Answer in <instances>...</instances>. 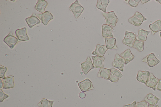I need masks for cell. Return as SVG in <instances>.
<instances>
[{
  "instance_id": "13",
  "label": "cell",
  "mask_w": 161,
  "mask_h": 107,
  "mask_svg": "<svg viewBox=\"0 0 161 107\" xmlns=\"http://www.w3.org/2000/svg\"><path fill=\"white\" fill-rule=\"evenodd\" d=\"M122 76V74L119 71L114 68H112L111 69V72L108 80L112 82H117Z\"/></svg>"
},
{
  "instance_id": "9",
  "label": "cell",
  "mask_w": 161,
  "mask_h": 107,
  "mask_svg": "<svg viewBox=\"0 0 161 107\" xmlns=\"http://www.w3.org/2000/svg\"><path fill=\"white\" fill-rule=\"evenodd\" d=\"M150 73L149 71H142L140 70L138 72L136 79L139 82L144 83L146 85L149 80Z\"/></svg>"
},
{
  "instance_id": "34",
  "label": "cell",
  "mask_w": 161,
  "mask_h": 107,
  "mask_svg": "<svg viewBox=\"0 0 161 107\" xmlns=\"http://www.w3.org/2000/svg\"><path fill=\"white\" fill-rule=\"evenodd\" d=\"M155 88L156 89L161 91V78L159 80Z\"/></svg>"
},
{
  "instance_id": "40",
  "label": "cell",
  "mask_w": 161,
  "mask_h": 107,
  "mask_svg": "<svg viewBox=\"0 0 161 107\" xmlns=\"http://www.w3.org/2000/svg\"><path fill=\"white\" fill-rule=\"evenodd\" d=\"M158 1L161 4V0H158Z\"/></svg>"
},
{
  "instance_id": "3",
  "label": "cell",
  "mask_w": 161,
  "mask_h": 107,
  "mask_svg": "<svg viewBox=\"0 0 161 107\" xmlns=\"http://www.w3.org/2000/svg\"><path fill=\"white\" fill-rule=\"evenodd\" d=\"M136 36V34L134 33L126 31L125 35L122 42L126 46L131 48L133 47Z\"/></svg>"
},
{
  "instance_id": "31",
  "label": "cell",
  "mask_w": 161,
  "mask_h": 107,
  "mask_svg": "<svg viewBox=\"0 0 161 107\" xmlns=\"http://www.w3.org/2000/svg\"><path fill=\"white\" fill-rule=\"evenodd\" d=\"M0 66V78H3L5 77V73L7 70V68L1 65Z\"/></svg>"
},
{
  "instance_id": "4",
  "label": "cell",
  "mask_w": 161,
  "mask_h": 107,
  "mask_svg": "<svg viewBox=\"0 0 161 107\" xmlns=\"http://www.w3.org/2000/svg\"><path fill=\"white\" fill-rule=\"evenodd\" d=\"M69 9L73 13L75 17L78 18L82 13L84 8L78 0H76L70 6Z\"/></svg>"
},
{
  "instance_id": "21",
  "label": "cell",
  "mask_w": 161,
  "mask_h": 107,
  "mask_svg": "<svg viewBox=\"0 0 161 107\" xmlns=\"http://www.w3.org/2000/svg\"><path fill=\"white\" fill-rule=\"evenodd\" d=\"M120 56L124 59L125 64H127L131 61L134 58L130 50L129 49H127L121 54Z\"/></svg>"
},
{
  "instance_id": "27",
  "label": "cell",
  "mask_w": 161,
  "mask_h": 107,
  "mask_svg": "<svg viewBox=\"0 0 161 107\" xmlns=\"http://www.w3.org/2000/svg\"><path fill=\"white\" fill-rule=\"evenodd\" d=\"M109 2V0H98L96 6L99 9L106 13V8Z\"/></svg>"
},
{
  "instance_id": "1",
  "label": "cell",
  "mask_w": 161,
  "mask_h": 107,
  "mask_svg": "<svg viewBox=\"0 0 161 107\" xmlns=\"http://www.w3.org/2000/svg\"><path fill=\"white\" fill-rule=\"evenodd\" d=\"M102 14L105 18L106 24L114 27L116 26L118 19L114 11L103 13Z\"/></svg>"
},
{
  "instance_id": "28",
  "label": "cell",
  "mask_w": 161,
  "mask_h": 107,
  "mask_svg": "<svg viewBox=\"0 0 161 107\" xmlns=\"http://www.w3.org/2000/svg\"><path fill=\"white\" fill-rule=\"evenodd\" d=\"M54 101H51L45 98L42 99L38 104L39 107H52Z\"/></svg>"
},
{
  "instance_id": "25",
  "label": "cell",
  "mask_w": 161,
  "mask_h": 107,
  "mask_svg": "<svg viewBox=\"0 0 161 107\" xmlns=\"http://www.w3.org/2000/svg\"><path fill=\"white\" fill-rule=\"evenodd\" d=\"M110 72L111 69L102 67L100 69L97 76L108 80L109 79Z\"/></svg>"
},
{
  "instance_id": "41",
  "label": "cell",
  "mask_w": 161,
  "mask_h": 107,
  "mask_svg": "<svg viewBox=\"0 0 161 107\" xmlns=\"http://www.w3.org/2000/svg\"><path fill=\"white\" fill-rule=\"evenodd\" d=\"M160 38H161V32H160Z\"/></svg>"
},
{
  "instance_id": "22",
  "label": "cell",
  "mask_w": 161,
  "mask_h": 107,
  "mask_svg": "<svg viewBox=\"0 0 161 107\" xmlns=\"http://www.w3.org/2000/svg\"><path fill=\"white\" fill-rule=\"evenodd\" d=\"M152 35L161 31V20H157L149 25Z\"/></svg>"
},
{
  "instance_id": "16",
  "label": "cell",
  "mask_w": 161,
  "mask_h": 107,
  "mask_svg": "<svg viewBox=\"0 0 161 107\" xmlns=\"http://www.w3.org/2000/svg\"><path fill=\"white\" fill-rule=\"evenodd\" d=\"M108 50L106 46L97 44L92 54L97 56L103 57Z\"/></svg>"
},
{
  "instance_id": "36",
  "label": "cell",
  "mask_w": 161,
  "mask_h": 107,
  "mask_svg": "<svg viewBox=\"0 0 161 107\" xmlns=\"http://www.w3.org/2000/svg\"><path fill=\"white\" fill-rule=\"evenodd\" d=\"M79 95L80 98L83 99L85 97L86 94L83 92H81L79 94Z\"/></svg>"
},
{
  "instance_id": "6",
  "label": "cell",
  "mask_w": 161,
  "mask_h": 107,
  "mask_svg": "<svg viewBox=\"0 0 161 107\" xmlns=\"http://www.w3.org/2000/svg\"><path fill=\"white\" fill-rule=\"evenodd\" d=\"M78 85L80 89L83 92L94 89L92 82L88 78L79 83Z\"/></svg>"
},
{
  "instance_id": "26",
  "label": "cell",
  "mask_w": 161,
  "mask_h": 107,
  "mask_svg": "<svg viewBox=\"0 0 161 107\" xmlns=\"http://www.w3.org/2000/svg\"><path fill=\"white\" fill-rule=\"evenodd\" d=\"M150 32L149 31L140 29L138 30V34L136 36V39L141 41H145L146 40L147 37Z\"/></svg>"
},
{
  "instance_id": "39",
  "label": "cell",
  "mask_w": 161,
  "mask_h": 107,
  "mask_svg": "<svg viewBox=\"0 0 161 107\" xmlns=\"http://www.w3.org/2000/svg\"><path fill=\"white\" fill-rule=\"evenodd\" d=\"M2 83V81L1 78H0V88L3 86V84Z\"/></svg>"
},
{
  "instance_id": "11",
  "label": "cell",
  "mask_w": 161,
  "mask_h": 107,
  "mask_svg": "<svg viewBox=\"0 0 161 107\" xmlns=\"http://www.w3.org/2000/svg\"><path fill=\"white\" fill-rule=\"evenodd\" d=\"M3 40L11 49L13 48L18 42V39L13 35L11 32L4 38Z\"/></svg>"
},
{
  "instance_id": "7",
  "label": "cell",
  "mask_w": 161,
  "mask_h": 107,
  "mask_svg": "<svg viewBox=\"0 0 161 107\" xmlns=\"http://www.w3.org/2000/svg\"><path fill=\"white\" fill-rule=\"evenodd\" d=\"M125 63L124 59L119 54H116L112 65L121 71L123 72L124 67Z\"/></svg>"
},
{
  "instance_id": "35",
  "label": "cell",
  "mask_w": 161,
  "mask_h": 107,
  "mask_svg": "<svg viewBox=\"0 0 161 107\" xmlns=\"http://www.w3.org/2000/svg\"><path fill=\"white\" fill-rule=\"evenodd\" d=\"M136 102L134 101L131 104L124 105L123 107H136Z\"/></svg>"
},
{
  "instance_id": "5",
  "label": "cell",
  "mask_w": 161,
  "mask_h": 107,
  "mask_svg": "<svg viewBox=\"0 0 161 107\" xmlns=\"http://www.w3.org/2000/svg\"><path fill=\"white\" fill-rule=\"evenodd\" d=\"M142 61L147 63L150 67L154 66L160 62L159 60L156 57L153 53L148 54L142 59Z\"/></svg>"
},
{
  "instance_id": "32",
  "label": "cell",
  "mask_w": 161,
  "mask_h": 107,
  "mask_svg": "<svg viewBox=\"0 0 161 107\" xmlns=\"http://www.w3.org/2000/svg\"><path fill=\"white\" fill-rule=\"evenodd\" d=\"M136 107H148V105L146 101L143 100L136 103Z\"/></svg>"
},
{
  "instance_id": "2",
  "label": "cell",
  "mask_w": 161,
  "mask_h": 107,
  "mask_svg": "<svg viewBox=\"0 0 161 107\" xmlns=\"http://www.w3.org/2000/svg\"><path fill=\"white\" fill-rule=\"evenodd\" d=\"M142 14L138 12H136L134 15L128 19V22L132 25L136 26H140L143 21L147 20Z\"/></svg>"
},
{
  "instance_id": "20",
  "label": "cell",
  "mask_w": 161,
  "mask_h": 107,
  "mask_svg": "<svg viewBox=\"0 0 161 107\" xmlns=\"http://www.w3.org/2000/svg\"><path fill=\"white\" fill-rule=\"evenodd\" d=\"M159 80L152 73H150L149 80L146 85L152 88L155 91L156 86Z\"/></svg>"
},
{
  "instance_id": "33",
  "label": "cell",
  "mask_w": 161,
  "mask_h": 107,
  "mask_svg": "<svg viewBox=\"0 0 161 107\" xmlns=\"http://www.w3.org/2000/svg\"><path fill=\"white\" fill-rule=\"evenodd\" d=\"M9 97V95L5 94L1 89L0 90V102H2L3 100Z\"/></svg>"
},
{
  "instance_id": "29",
  "label": "cell",
  "mask_w": 161,
  "mask_h": 107,
  "mask_svg": "<svg viewBox=\"0 0 161 107\" xmlns=\"http://www.w3.org/2000/svg\"><path fill=\"white\" fill-rule=\"evenodd\" d=\"M144 42L136 39L134 43L133 48L136 49L139 52H142L144 50Z\"/></svg>"
},
{
  "instance_id": "12",
  "label": "cell",
  "mask_w": 161,
  "mask_h": 107,
  "mask_svg": "<svg viewBox=\"0 0 161 107\" xmlns=\"http://www.w3.org/2000/svg\"><path fill=\"white\" fill-rule=\"evenodd\" d=\"M13 77L14 76L10 75L2 78L3 89H8L14 87Z\"/></svg>"
},
{
  "instance_id": "24",
  "label": "cell",
  "mask_w": 161,
  "mask_h": 107,
  "mask_svg": "<svg viewBox=\"0 0 161 107\" xmlns=\"http://www.w3.org/2000/svg\"><path fill=\"white\" fill-rule=\"evenodd\" d=\"M48 4V3L45 0H38L34 8L39 12L43 13Z\"/></svg>"
},
{
  "instance_id": "38",
  "label": "cell",
  "mask_w": 161,
  "mask_h": 107,
  "mask_svg": "<svg viewBox=\"0 0 161 107\" xmlns=\"http://www.w3.org/2000/svg\"><path fill=\"white\" fill-rule=\"evenodd\" d=\"M148 107H159V106L157 105H151L150 104H148Z\"/></svg>"
},
{
  "instance_id": "30",
  "label": "cell",
  "mask_w": 161,
  "mask_h": 107,
  "mask_svg": "<svg viewBox=\"0 0 161 107\" xmlns=\"http://www.w3.org/2000/svg\"><path fill=\"white\" fill-rule=\"evenodd\" d=\"M140 1V0H125V2L132 7H136Z\"/></svg>"
},
{
  "instance_id": "14",
  "label": "cell",
  "mask_w": 161,
  "mask_h": 107,
  "mask_svg": "<svg viewBox=\"0 0 161 107\" xmlns=\"http://www.w3.org/2000/svg\"><path fill=\"white\" fill-rule=\"evenodd\" d=\"M113 29L111 26L106 24H103L102 27V36L104 38H113Z\"/></svg>"
},
{
  "instance_id": "18",
  "label": "cell",
  "mask_w": 161,
  "mask_h": 107,
  "mask_svg": "<svg viewBox=\"0 0 161 107\" xmlns=\"http://www.w3.org/2000/svg\"><path fill=\"white\" fill-rule=\"evenodd\" d=\"M105 46L108 49L117 50L118 48L116 44V39L114 38H105Z\"/></svg>"
},
{
  "instance_id": "15",
  "label": "cell",
  "mask_w": 161,
  "mask_h": 107,
  "mask_svg": "<svg viewBox=\"0 0 161 107\" xmlns=\"http://www.w3.org/2000/svg\"><path fill=\"white\" fill-rule=\"evenodd\" d=\"M26 27H24L16 30L15 34L18 39L22 41H27L29 40L26 33Z\"/></svg>"
},
{
  "instance_id": "8",
  "label": "cell",
  "mask_w": 161,
  "mask_h": 107,
  "mask_svg": "<svg viewBox=\"0 0 161 107\" xmlns=\"http://www.w3.org/2000/svg\"><path fill=\"white\" fill-rule=\"evenodd\" d=\"M80 67L83 72L85 75H87L91 70L95 68L89 56L81 64Z\"/></svg>"
},
{
  "instance_id": "10",
  "label": "cell",
  "mask_w": 161,
  "mask_h": 107,
  "mask_svg": "<svg viewBox=\"0 0 161 107\" xmlns=\"http://www.w3.org/2000/svg\"><path fill=\"white\" fill-rule=\"evenodd\" d=\"M36 15L44 25H46L50 20L53 19V16L47 11L42 14H37Z\"/></svg>"
},
{
  "instance_id": "17",
  "label": "cell",
  "mask_w": 161,
  "mask_h": 107,
  "mask_svg": "<svg viewBox=\"0 0 161 107\" xmlns=\"http://www.w3.org/2000/svg\"><path fill=\"white\" fill-rule=\"evenodd\" d=\"M25 21L29 27L31 28L40 23L39 19L35 13H33L31 16L26 18Z\"/></svg>"
},
{
  "instance_id": "37",
  "label": "cell",
  "mask_w": 161,
  "mask_h": 107,
  "mask_svg": "<svg viewBox=\"0 0 161 107\" xmlns=\"http://www.w3.org/2000/svg\"><path fill=\"white\" fill-rule=\"evenodd\" d=\"M150 0H141V4H142L146 2H148V1H149Z\"/></svg>"
},
{
  "instance_id": "19",
  "label": "cell",
  "mask_w": 161,
  "mask_h": 107,
  "mask_svg": "<svg viewBox=\"0 0 161 107\" xmlns=\"http://www.w3.org/2000/svg\"><path fill=\"white\" fill-rule=\"evenodd\" d=\"M93 60V64L95 68H101L103 67V62L105 60L104 57L98 56H92Z\"/></svg>"
},
{
  "instance_id": "23",
  "label": "cell",
  "mask_w": 161,
  "mask_h": 107,
  "mask_svg": "<svg viewBox=\"0 0 161 107\" xmlns=\"http://www.w3.org/2000/svg\"><path fill=\"white\" fill-rule=\"evenodd\" d=\"M160 99L150 93L148 94L144 98V100L151 105H156Z\"/></svg>"
}]
</instances>
